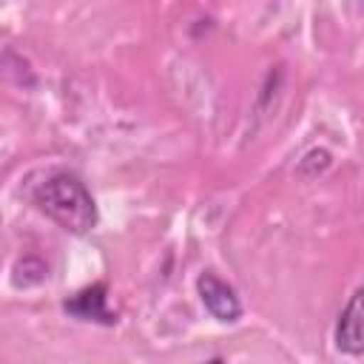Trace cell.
Segmentation results:
<instances>
[{"label": "cell", "mask_w": 364, "mask_h": 364, "mask_svg": "<svg viewBox=\"0 0 364 364\" xmlns=\"http://www.w3.org/2000/svg\"><path fill=\"white\" fill-rule=\"evenodd\" d=\"M196 290H199V299H202L205 310L213 318H219V321H236L242 316V304H239L236 290L228 282H222L216 273L205 270L196 279Z\"/></svg>", "instance_id": "7a4b0ae2"}, {"label": "cell", "mask_w": 364, "mask_h": 364, "mask_svg": "<svg viewBox=\"0 0 364 364\" xmlns=\"http://www.w3.org/2000/svg\"><path fill=\"white\" fill-rule=\"evenodd\" d=\"M34 205L51 216L63 230L82 236L97 228L100 213L91 191L74 176V173H54L46 182H40L31 193Z\"/></svg>", "instance_id": "6da1fadb"}, {"label": "cell", "mask_w": 364, "mask_h": 364, "mask_svg": "<svg viewBox=\"0 0 364 364\" xmlns=\"http://www.w3.org/2000/svg\"><path fill=\"white\" fill-rule=\"evenodd\" d=\"M336 347L341 353H350V355H361V350H364V341H361V290L353 293L350 304L338 316V324H336Z\"/></svg>", "instance_id": "277c9868"}, {"label": "cell", "mask_w": 364, "mask_h": 364, "mask_svg": "<svg viewBox=\"0 0 364 364\" xmlns=\"http://www.w3.org/2000/svg\"><path fill=\"white\" fill-rule=\"evenodd\" d=\"M63 310L80 321H94V324H105L114 327L117 324V313L108 307V287L102 282L82 287L80 293H74L71 299L63 301Z\"/></svg>", "instance_id": "3957f363"}]
</instances>
